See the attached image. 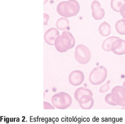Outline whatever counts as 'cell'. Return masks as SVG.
Returning a JSON list of instances; mask_svg holds the SVG:
<instances>
[{
	"instance_id": "6da1fadb",
	"label": "cell",
	"mask_w": 125,
	"mask_h": 124,
	"mask_svg": "<svg viewBox=\"0 0 125 124\" xmlns=\"http://www.w3.org/2000/svg\"><path fill=\"white\" fill-rule=\"evenodd\" d=\"M76 44L73 35L69 31H64L56 38L55 41V49L60 53H64L72 49Z\"/></svg>"
},
{
	"instance_id": "44dd1931",
	"label": "cell",
	"mask_w": 125,
	"mask_h": 124,
	"mask_svg": "<svg viewBox=\"0 0 125 124\" xmlns=\"http://www.w3.org/2000/svg\"><path fill=\"white\" fill-rule=\"evenodd\" d=\"M50 20V16L47 13L43 14V25L46 26L48 25V22Z\"/></svg>"
},
{
	"instance_id": "e0dca14e",
	"label": "cell",
	"mask_w": 125,
	"mask_h": 124,
	"mask_svg": "<svg viewBox=\"0 0 125 124\" xmlns=\"http://www.w3.org/2000/svg\"><path fill=\"white\" fill-rule=\"evenodd\" d=\"M125 4V0H111L110 6L114 11L119 13L120 8Z\"/></svg>"
},
{
	"instance_id": "d6986e66",
	"label": "cell",
	"mask_w": 125,
	"mask_h": 124,
	"mask_svg": "<svg viewBox=\"0 0 125 124\" xmlns=\"http://www.w3.org/2000/svg\"><path fill=\"white\" fill-rule=\"evenodd\" d=\"M104 100H105V102L107 103V104L111 105V106H117V105L114 102V100H113L112 97H111V93H108L105 96V98H104Z\"/></svg>"
},
{
	"instance_id": "3957f363",
	"label": "cell",
	"mask_w": 125,
	"mask_h": 124,
	"mask_svg": "<svg viewBox=\"0 0 125 124\" xmlns=\"http://www.w3.org/2000/svg\"><path fill=\"white\" fill-rule=\"evenodd\" d=\"M51 103L56 109H66L72 104V98L68 93L61 91L52 96Z\"/></svg>"
},
{
	"instance_id": "30bf717a",
	"label": "cell",
	"mask_w": 125,
	"mask_h": 124,
	"mask_svg": "<svg viewBox=\"0 0 125 124\" xmlns=\"http://www.w3.org/2000/svg\"><path fill=\"white\" fill-rule=\"evenodd\" d=\"M111 51L117 55L125 54V40L120 38L115 40L111 46Z\"/></svg>"
},
{
	"instance_id": "d4e9b609",
	"label": "cell",
	"mask_w": 125,
	"mask_h": 124,
	"mask_svg": "<svg viewBox=\"0 0 125 124\" xmlns=\"http://www.w3.org/2000/svg\"><path fill=\"white\" fill-rule=\"evenodd\" d=\"M123 86H124V87H125V81L124 82H123Z\"/></svg>"
},
{
	"instance_id": "7c38bea8",
	"label": "cell",
	"mask_w": 125,
	"mask_h": 124,
	"mask_svg": "<svg viewBox=\"0 0 125 124\" xmlns=\"http://www.w3.org/2000/svg\"><path fill=\"white\" fill-rule=\"evenodd\" d=\"M99 33L104 37H107L111 33V27L110 25L107 21H104L98 27Z\"/></svg>"
},
{
	"instance_id": "cb8c5ba5",
	"label": "cell",
	"mask_w": 125,
	"mask_h": 124,
	"mask_svg": "<svg viewBox=\"0 0 125 124\" xmlns=\"http://www.w3.org/2000/svg\"><path fill=\"white\" fill-rule=\"evenodd\" d=\"M122 109H125V106H122Z\"/></svg>"
},
{
	"instance_id": "277c9868",
	"label": "cell",
	"mask_w": 125,
	"mask_h": 124,
	"mask_svg": "<svg viewBox=\"0 0 125 124\" xmlns=\"http://www.w3.org/2000/svg\"><path fill=\"white\" fill-rule=\"evenodd\" d=\"M108 72L104 66L96 67L92 70L89 75V81L91 84L94 86L101 84L107 79Z\"/></svg>"
},
{
	"instance_id": "7a4b0ae2",
	"label": "cell",
	"mask_w": 125,
	"mask_h": 124,
	"mask_svg": "<svg viewBox=\"0 0 125 124\" xmlns=\"http://www.w3.org/2000/svg\"><path fill=\"white\" fill-rule=\"evenodd\" d=\"M80 11V5L76 0L62 1L57 6V12L62 17H74Z\"/></svg>"
},
{
	"instance_id": "ba28073f",
	"label": "cell",
	"mask_w": 125,
	"mask_h": 124,
	"mask_svg": "<svg viewBox=\"0 0 125 124\" xmlns=\"http://www.w3.org/2000/svg\"><path fill=\"white\" fill-rule=\"evenodd\" d=\"M92 16L95 20H101L105 16V11L101 7L100 2L97 0L92 1L91 4Z\"/></svg>"
},
{
	"instance_id": "8992f818",
	"label": "cell",
	"mask_w": 125,
	"mask_h": 124,
	"mask_svg": "<svg viewBox=\"0 0 125 124\" xmlns=\"http://www.w3.org/2000/svg\"><path fill=\"white\" fill-rule=\"evenodd\" d=\"M111 97L118 106H125V87L123 86H116L111 90Z\"/></svg>"
},
{
	"instance_id": "52a82bcc",
	"label": "cell",
	"mask_w": 125,
	"mask_h": 124,
	"mask_svg": "<svg viewBox=\"0 0 125 124\" xmlns=\"http://www.w3.org/2000/svg\"><path fill=\"white\" fill-rule=\"evenodd\" d=\"M85 80V75L81 70L72 71L69 76V83L73 86H78L82 84Z\"/></svg>"
},
{
	"instance_id": "9a60e30c",
	"label": "cell",
	"mask_w": 125,
	"mask_h": 124,
	"mask_svg": "<svg viewBox=\"0 0 125 124\" xmlns=\"http://www.w3.org/2000/svg\"><path fill=\"white\" fill-rule=\"evenodd\" d=\"M56 27L60 30H64L69 26V20L66 17H62L56 21Z\"/></svg>"
},
{
	"instance_id": "5bb4252c",
	"label": "cell",
	"mask_w": 125,
	"mask_h": 124,
	"mask_svg": "<svg viewBox=\"0 0 125 124\" xmlns=\"http://www.w3.org/2000/svg\"><path fill=\"white\" fill-rule=\"evenodd\" d=\"M119 38L120 37L117 36H111L106 38L102 44V49L106 52H110L111 51V46L113 43Z\"/></svg>"
},
{
	"instance_id": "8fae6325",
	"label": "cell",
	"mask_w": 125,
	"mask_h": 124,
	"mask_svg": "<svg viewBox=\"0 0 125 124\" xmlns=\"http://www.w3.org/2000/svg\"><path fill=\"white\" fill-rule=\"evenodd\" d=\"M80 107L84 110H89L93 107L94 100L92 96L85 95L81 97L78 100Z\"/></svg>"
},
{
	"instance_id": "603a6c76",
	"label": "cell",
	"mask_w": 125,
	"mask_h": 124,
	"mask_svg": "<svg viewBox=\"0 0 125 124\" xmlns=\"http://www.w3.org/2000/svg\"><path fill=\"white\" fill-rule=\"evenodd\" d=\"M48 0H44V1H43V4H46L47 2V1H48ZM56 1H58V0H56Z\"/></svg>"
},
{
	"instance_id": "ffe728a7",
	"label": "cell",
	"mask_w": 125,
	"mask_h": 124,
	"mask_svg": "<svg viewBox=\"0 0 125 124\" xmlns=\"http://www.w3.org/2000/svg\"><path fill=\"white\" fill-rule=\"evenodd\" d=\"M55 107L53 106V105H51L49 102H43V109L47 110V109H55Z\"/></svg>"
},
{
	"instance_id": "4fadbf2b",
	"label": "cell",
	"mask_w": 125,
	"mask_h": 124,
	"mask_svg": "<svg viewBox=\"0 0 125 124\" xmlns=\"http://www.w3.org/2000/svg\"><path fill=\"white\" fill-rule=\"evenodd\" d=\"M85 95H91L93 96V93L89 89L85 88V87H79L78 89L76 90L74 94V98L77 102L80 98Z\"/></svg>"
},
{
	"instance_id": "2e32d148",
	"label": "cell",
	"mask_w": 125,
	"mask_h": 124,
	"mask_svg": "<svg viewBox=\"0 0 125 124\" xmlns=\"http://www.w3.org/2000/svg\"><path fill=\"white\" fill-rule=\"evenodd\" d=\"M115 29L119 35H125V19L118 20L115 24Z\"/></svg>"
},
{
	"instance_id": "ac0fdd59",
	"label": "cell",
	"mask_w": 125,
	"mask_h": 124,
	"mask_svg": "<svg viewBox=\"0 0 125 124\" xmlns=\"http://www.w3.org/2000/svg\"><path fill=\"white\" fill-rule=\"evenodd\" d=\"M110 80H108L106 82L105 84L102 85L101 87H100V90H99L100 93H104L108 91L110 89Z\"/></svg>"
},
{
	"instance_id": "7402d4cb",
	"label": "cell",
	"mask_w": 125,
	"mask_h": 124,
	"mask_svg": "<svg viewBox=\"0 0 125 124\" xmlns=\"http://www.w3.org/2000/svg\"><path fill=\"white\" fill-rule=\"evenodd\" d=\"M120 14L122 16V17H123V18L125 19V4L124 5H123L122 6V7L120 8Z\"/></svg>"
},
{
	"instance_id": "9c48e42d",
	"label": "cell",
	"mask_w": 125,
	"mask_h": 124,
	"mask_svg": "<svg viewBox=\"0 0 125 124\" xmlns=\"http://www.w3.org/2000/svg\"><path fill=\"white\" fill-rule=\"evenodd\" d=\"M60 35L58 29L54 27H51L46 31L45 33L43 38L47 44L53 46L55 44V41L57 37Z\"/></svg>"
},
{
	"instance_id": "5b68a950",
	"label": "cell",
	"mask_w": 125,
	"mask_h": 124,
	"mask_svg": "<svg viewBox=\"0 0 125 124\" xmlns=\"http://www.w3.org/2000/svg\"><path fill=\"white\" fill-rule=\"evenodd\" d=\"M91 52L86 45L79 44L77 45L74 51V58L78 63L85 65L89 62L91 59Z\"/></svg>"
}]
</instances>
